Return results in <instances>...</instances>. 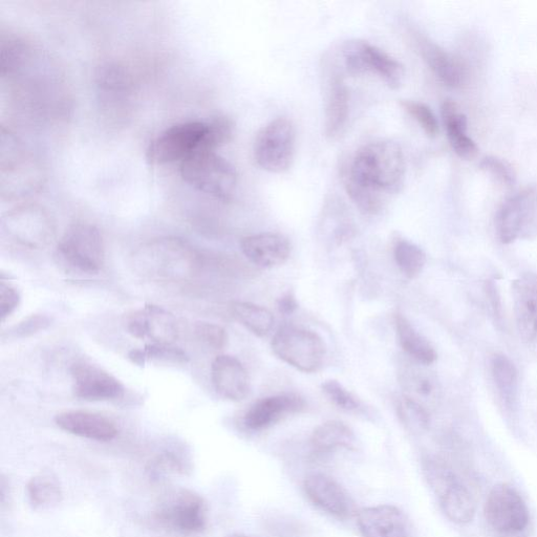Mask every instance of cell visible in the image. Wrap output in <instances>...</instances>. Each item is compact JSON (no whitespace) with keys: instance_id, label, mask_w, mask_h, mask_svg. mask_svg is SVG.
Returning a JSON list of instances; mask_svg holds the SVG:
<instances>
[{"instance_id":"cell-1","label":"cell","mask_w":537,"mask_h":537,"mask_svg":"<svg viewBox=\"0 0 537 537\" xmlns=\"http://www.w3.org/2000/svg\"><path fill=\"white\" fill-rule=\"evenodd\" d=\"M405 176L402 147L392 140H381L358 150L347 169L345 188L363 214L376 216L386 200L402 190Z\"/></svg>"},{"instance_id":"cell-2","label":"cell","mask_w":537,"mask_h":537,"mask_svg":"<svg viewBox=\"0 0 537 537\" xmlns=\"http://www.w3.org/2000/svg\"><path fill=\"white\" fill-rule=\"evenodd\" d=\"M183 180L205 195L229 202L238 188V173L235 167L217 152L201 150L181 163Z\"/></svg>"},{"instance_id":"cell-3","label":"cell","mask_w":537,"mask_h":537,"mask_svg":"<svg viewBox=\"0 0 537 537\" xmlns=\"http://www.w3.org/2000/svg\"><path fill=\"white\" fill-rule=\"evenodd\" d=\"M424 474L451 522L465 525L475 519L476 498L453 468L442 460L427 459Z\"/></svg>"},{"instance_id":"cell-4","label":"cell","mask_w":537,"mask_h":537,"mask_svg":"<svg viewBox=\"0 0 537 537\" xmlns=\"http://www.w3.org/2000/svg\"><path fill=\"white\" fill-rule=\"evenodd\" d=\"M56 256L64 267L81 274H97L105 265L100 230L89 223L72 225L58 242Z\"/></svg>"},{"instance_id":"cell-5","label":"cell","mask_w":537,"mask_h":537,"mask_svg":"<svg viewBox=\"0 0 537 537\" xmlns=\"http://www.w3.org/2000/svg\"><path fill=\"white\" fill-rule=\"evenodd\" d=\"M144 272L161 278H179L195 271L201 261L199 253L178 238L150 242L137 255Z\"/></svg>"},{"instance_id":"cell-6","label":"cell","mask_w":537,"mask_h":537,"mask_svg":"<svg viewBox=\"0 0 537 537\" xmlns=\"http://www.w3.org/2000/svg\"><path fill=\"white\" fill-rule=\"evenodd\" d=\"M296 130L293 122L279 117L257 133L254 145V160L261 169L271 174H284L295 158Z\"/></svg>"},{"instance_id":"cell-7","label":"cell","mask_w":537,"mask_h":537,"mask_svg":"<svg viewBox=\"0 0 537 537\" xmlns=\"http://www.w3.org/2000/svg\"><path fill=\"white\" fill-rule=\"evenodd\" d=\"M274 354L303 373H316L324 365L327 347L315 332L287 326L279 329L272 340Z\"/></svg>"},{"instance_id":"cell-8","label":"cell","mask_w":537,"mask_h":537,"mask_svg":"<svg viewBox=\"0 0 537 537\" xmlns=\"http://www.w3.org/2000/svg\"><path fill=\"white\" fill-rule=\"evenodd\" d=\"M207 123L189 121L166 128L146 148V160L153 165L183 162L203 147Z\"/></svg>"},{"instance_id":"cell-9","label":"cell","mask_w":537,"mask_h":537,"mask_svg":"<svg viewBox=\"0 0 537 537\" xmlns=\"http://www.w3.org/2000/svg\"><path fill=\"white\" fill-rule=\"evenodd\" d=\"M155 518L167 530L184 535L197 534L207 526V506L195 492L174 490L162 498Z\"/></svg>"},{"instance_id":"cell-10","label":"cell","mask_w":537,"mask_h":537,"mask_svg":"<svg viewBox=\"0 0 537 537\" xmlns=\"http://www.w3.org/2000/svg\"><path fill=\"white\" fill-rule=\"evenodd\" d=\"M343 61L351 75L374 74L389 88L401 87L405 70L402 63L367 41H349L342 49Z\"/></svg>"},{"instance_id":"cell-11","label":"cell","mask_w":537,"mask_h":537,"mask_svg":"<svg viewBox=\"0 0 537 537\" xmlns=\"http://www.w3.org/2000/svg\"><path fill=\"white\" fill-rule=\"evenodd\" d=\"M496 231L504 245L537 235V188L528 187L502 204L496 216Z\"/></svg>"},{"instance_id":"cell-12","label":"cell","mask_w":537,"mask_h":537,"mask_svg":"<svg viewBox=\"0 0 537 537\" xmlns=\"http://www.w3.org/2000/svg\"><path fill=\"white\" fill-rule=\"evenodd\" d=\"M484 515L492 530L507 535L523 532L530 520L524 499L508 484H499L490 490Z\"/></svg>"},{"instance_id":"cell-13","label":"cell","mask_w":537,"mask_h":537,"mask_svg":"<svg viewBox=\"0 0 537 537\" xmlns=\"http://www.w3.org/2000/svg\"><path fill=\"white\" fill-rule=\"evenodd\" d=\"M3 229L13 241L32 249L48 245L55 232L49 213L36 205L10 211L3 220Z\"/></svg>"},{"instance_id":"cell-14","label":"cell","mask_w":537,"mask_h":537,"mask_svg":"<svg viewBox=\"0 0 537 537\" xmlns=\"http://www.w3.org/2000/svg\"><path fill=\"white\" fill-rule=\"evenodd\" d=\"M2 160V195L16 199L32 195L44 184V170L32 157L25 156L23 147L0 155Z\"/></svg>"},{"instance_id":"cell-15","label":"cell","mask_w":537,"mask_h":537,"mask_svg":"<svg viewBox=\"0 0 537 537\" xmlns=\"http://www.w3.org/2000/svg\"><path fill=\"white\" fill-rule=\"evenodd\" d=\"M75 397L90 402L117 400L124 395L123 384L98 365L80 361L71 369Z\"/></svg>"},{"instance_id":"cell-16","label":"cell","mask_w":537,"mask_h":537,"mask_svg":"<svg viewBox=\"0 0 537 537\" xmlns=\"http://www.w3.org/2000/svg\"><path fill=\"white\" fill-rule=\"evenodd\" d=\"M126 329L138 339L149 338L154 343L173 345L178 338L176 317L165 309L149 305L128 316Z\"/></svg>"},{"instance_id":"cell-17","label":"cell","mask_w":537,"mask_h":537,"mask_svg":"<svg viewBox=\"0 0 537 537\" xmlns=\"http://www.w3.org/2000/svg\"><path fill=\"white\" fill-rule=\"evenodd\" d=\"M357 525L363 537H413V528L406 514L391 505L360 510Z\"/></svg>"},{"instance_id":"cell-18","label":"cell","mask_w":537,"mask_h":537,"mask_svg":"<svg viewBox=\"0 0 537 537\" xmlns=\"http://www.w3.org/2000/svg\"><path fill=\"white\" fill-rule=\"evenodd\" d=\"M211 380L223 398L240 402L251 391V382L243 363L230 355H220L211 364Z\"/></svg>"},{"instance_id":"cell-19","label":"cell","mask_w":537,"mask_h":537,"mask_svg":"<svg viewBox=\"0 0 537 537\" xmlns=\"http://www.w3.org/2000/svg\"><path fill=\"white\" fill-rule=\"evenodd\" d=\"M304 488L311 502L333 517L342 520L352 517L354 505L349 494L332 478L319 474L309 476Z\"/></svg>"},{"instance_id":"cell-20","label":"cell","mask_w":537,"mask_h":537,"mask_svg":"<svg viewBox=\"0 0 537 537\" xmlns=\"http://www.w3.org/2000/svg\"><path fill=\"white\" fill-rule=\"evenodd\" d=\"M241 249L254 265L274 268L288 261L292 248L285 235L264 232L246 236L241 242Z\"/></svg>"},{"instance_id":"cell-21","label":"cell","mask_w":537,"mask_h":537,"mask_svg":"<svg viewBox=\"0 0 537 537\" xmlns=\"http://www.w3.org/2000/svg\"><path fill=\"white\" fill-rule=\"evenodd\" d=\"M305 406L304 399L293 394L264 398L249 408L244 422L252 431H261L288 415L302 412Z\"/></svg>"},{"instance_id":"cell-22","label":"cell","mask_w":537,"mask_h":537,"mask_svg":"<svg viewBox=\"0 0 537 537\" xmlns=\"http://www.w3.org/2000/svg\"><path fill=\"white\" fill-rule=\"evenodd\" d=\"M55 422L64 432L94 441L109 442L118 435V429L114 422L95 413L64 412L57 415Z\"/></svg>"},{"instance_id":"cell-23","label":"cell","mask_w":537,"mask_h":537,"mask_svg":"<svg viewBox=\"0 0 537 537\" xmlns=\"http://www.w3.org/2000/svg\"><path fill=\"white\" fill-rule=\"evenodd\" d=\"M512 295L519 334L531 342L537 337V278L526 276L515 281Z\"/></svg>"},{"instance_id":"cell-24","label":"cell","mask_w":537,"mask_h":537,"mask_svg":"<svg viewBox=\"0 0 537 537\" xmlns=\"http://www.w3.org/2000/svg\"><path fill=\"white\" fill-rule=\"evenodd\" d=\"M416 44L427 67L446 87L453 89L462 87L466 71L460 61L426 37L418 36Z\"/></svg>"},{"instance_id":"cell-25","label":"cell","mask_w":537,"mask_h":537,"mask_svg":"<svg viewBox=\"0 0 537 537\" xmlns=\"http://www.w3.org/2000/svg\"><path fill=\"white\" fill-rule=\"evenodd\" d=\"M444 128L451 148L461 159L472 160L479 154L477 143L468 136L467 117L460 111L456 102L446 100L441 106Z\"/></svg>"},{"instance_id":"cell-26","label":"cell","mask_w":537,"mask_h":537,"mask_svg":"<svg viewBox=\"0 0 537 537\" xmlns=\"http://www.w3.org/2000/svg\"><path fill=\"white\" fill-rule=\"evenodd\" d=\"M350 114V95L345 80L333 75L325 110V134L335 140L346 130Z\"/></svg>"},{"instance_id":"cell-27","label":"cell","mask_w":537,"mask_h":537,"mask_svg":"<svg viewBox=\"0 0 537 537\" xmlns=\"http://www.w3.org/2000/svg\"><path fill=\"white\" fill-rule=\"evenodd\" d=\"M355 440V435L347 424L329 421L315 429L311 446L317 454H329L336 449L352 448Z\"/></svg>"},{"instance_id":"cell-28","label":"cell","mask_w":537,"mask_h":537,"mask_svg":"<svg viewBox=\"0 0 537 537\" xmlns=\"http://www.w3.org/2000/svg\"><path fill=\"white\" fill-rule=\"evenodd\" d=\"M395 326L400 345L408 355L426 365L437 360L438 355L432 343L418 333L403 315H396Z\"/></svg>"},{"instance_id":"cell-29","label":"cell","mask_w":537,"mask_h":537,"mask_svg":"<svg viewBox=\"0 0 537 537\" xmlns=\"http://www.w3.org/2000/svg\"><path fill=\"white\" fill-rule=\"evenodd\" d=\"M229 309L234 319L256 336L268 335L274 326V316L264 307L245 302H233Z\"/></svg>"},{"instance_id":"cell-30","label":"cell","mask_w":537,"mask_h":537,"mask_svg":"<svg viewBox=\"0 0 537 537\" xmlns=\"http://www.w3.org/2000/svg\"><path fill=\"white\" fill-rule=\"evenodd\" d=\"M27 489L30 502L37 509L51 508L61 502V485L51 472H41L32 478Z\"/></svg>"},{"instance_id":"cell-31","label":"cell","mask_w":537,"mask_h":537,"mask_svg":"<svg viewBox=\"0 0 537 537\" xmlns=\"http://www.w3.org/2000/svg\"><path fill=\"white\" fill-rule=\"evenodd\" d=\"M491 372L501 397L512 403L519 386V373L513 362L505 355H496L491 361Z\"/></svg>"},{"instance_id":"cell-32","label":"cell","mask_w":537,"mask_h":537,"mask_svg":"<svg viewBox=\"0 0 537 537\" xmlns=\"http://www.w3.org/2000/svg\"><path fill=\"white\" fill-rule=\"evenodd\" d=\"M96 82L99 91L113 97L122 95L131 88V78L127 72L117 63L107 62L101 64L96 72Z\"/></svg>"},{"instance_id":"cell-33","label":"cell","mask_w":537,"mask_h":537,"mask_svg":"<svg viewBox=\"0 0 537 537\" xmlns=\"http://www.w3.org/2000/svg\"><path fill=\"white\" fill-rule=\"evenodd\" d=\"M30 47L24 40L9 38L3 41L0 52V71L2 76H11L17 73L30 58Z\"/></svg>"},{"instance_id":"cell-34","label":"cell","mask_w":537,"mask_h":537,"mask_svg":"<svg viewBox=\"0 0 537 537\" xmlns=\"http://www.w3.org/2000/svg\"><path fill=\"white\" fill-rule=\"evenodd\" d=\"M395 261L407 278L417 277L426 264V256L423 250L417 245L400 240L394 248Z\"/></svg>"},{"instance_id":"cell-35","label":"cell","mask_w":537,"mask_h":537,"mask_svg":"<svg viewBox=\"0 0 537 537\" xmlns=\"http://www.w3.org/2000/svg\"><path fill=\"white\" fill-rule=\"evenodd\" d=\"M128 357L138 365L150 360L170 363H186L189 360L184 351L166 343H152L142 350H133Z\"/></svg>"},{"instance_id":"cell-36","label":"cell","mask_w":537,"mask_h":537,"mask_svg":"<svg viewBox=\"0 0 537 537\" xmlns=\"http://www.w3.org/2000/svg\"><path fill=\"white\" fill-rule=\"evenodd\" d=\"M203 150L217 152V149L231 141L234 135V123L226 116H218L207 121ZM200 150V152H201Z\"/></svg>"},{"instance_id":"cell-37","label":"cell","mask_w":537,"mask_h":537,"mask_svg":"<svg viewBox=\"0 0 537 537\" xmlns=\"http://www.w3.org/2000/svg\"><path fill=\"white\" fill-rule=\"evenodd\" d=\"M400 104L403 111L419 124L429 138L438 136L440 130L439 121L431 107L413 100H402Z\"/></svg>"},{"instance_id":"cell-38","label":"cell","mask_w":537,"mask_h":537,"mask_svg":"<svg viewBox=\"0 0 537 537\" xmlns=\"http://www.w3.org/2000/svg\"><path fill=\"white\" fill-rule=\"evenodd\" d=\"M401 422L414 433L425 431L429 417L423 406L411 398H402L397 406Z\"/></svg>"},{"instance_id":"cell-39","label":"cell","mask_w":537,"mask_h":537,"mask_svg":"<svg viewBox=\"0 0 537 537\" xmlns=\"http://www.w3.org/2000/svg\"><path fill=\"white\" fill-rule=\"evenodd\" d=\"M480 167L486 174L501 185L511 188L517 182V175L510 164L494 156L485 157Z\"/></svg>"},{"instance_id":"cell-40","label":"cell","mask_w":537,"mask_h":537,"mask_svg":"<svg viewBox=\"0 0 537 537\" xmlns=\"http://www.w3.org/2000/svg\"><path fill=\"white\" fill-rule=\"evenodd\" d=\"M52 325V319L47 315L35 314L18 322L16 326L10 329L5 339H24L37 333L47 330Z\"/></svg>"},{"instance_id":"cell-41","label":"cell","mask_w":537,"mask_h":537,"mask_svg":"<svg viewBox=\"0 0 537 537\" xmlns=\"http://www.w3.org/2000/svg\"><path fill=\"white\" fill-rule=\"evenodd\" d=\"M326 396L341 410L355 411L359 406L358 400L336 380H328L321 386Z\"/></svg>"},{"instance_id":"cell-42","label":"cell","mask_w":537,"mask_h":537,"mask_svg":"<svg viewBox=\"0 0 537 537\" xmlns=\"http://www.w3.org/2000/svg\"><path fill=\"white\" fill-rule=\"evenodd\" d=\"M197 337L213 350H222L228 342V335L224 328L210 322H198L195 327Z\"/></svg>"},{"instance_id":"cell-43","label":"cell","mask_w":537,"mask_h":537,"mask_svg":"<svg viewBox=\"0 0 537 537\" xmlns=\"http://www.w3.org/2000/svg\"><path fill=\"white\" fill-rule=\"evenodd\" d=\"M20 299L19 291L2 279V283H0V317L3 321L16 311L20 305Z\"/></svg>"},{"instance_id":"cell-44","label":"cell","mask_w":537,"mask_h":537,"mask_svg":"<svg viewBox=\"0 0 537 537\" xmlns=\"http://www.w3.org/2000/svg\"><path fill=\"white\" fill-rule=\"evenodd\" d=\"M153 470L156 474H167V472L182 471L184 468L183 462L174 454L165 453L158 456L152 463Z\"/></svg>"},{"instance_id":"cell-45","label":"cell","mask_w":537,"mask_h":537,"mask_svg":"<svg viewBox=\"0 0 537 537\" xmlns=\"http://www.w3.org/2000/svg\"><path fill=\"white\" fill-rule=\"evenodd\" d=\"M278 311L285 315H291L298 308L296 297L293 293L288 292L277 300Z\"/></svg>"},{"instance_id":"cell-46","label":"cell","mask_w":537,"mask_h":537,"mask_svg":"<svg viewBox=\"0 0 537 537\" xmlns=\"http://www.w3.org/2000/svg\"><path fill=\"white\" fill-rule=\"evenodd\" d=\"M227 537H249V536H245V535H241V534H232V535H229Z\"/></svg>"}]
</instances>
